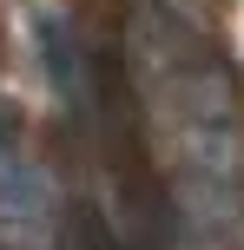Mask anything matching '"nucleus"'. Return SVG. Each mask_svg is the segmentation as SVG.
Returning a JSON list of instances; mask_svg holds the SVG:
<instances>
[{"mask_svg":"<svg viewBox=\"0 0 244 250\" xmlns=\"http://www.w3.org/2000/svg\"><path fill=\"white\" fill-rule=\"evenodd\" d=\"M40 46H46V73H53V86H60V99H73V105H86V86H79V73L66 60V26L60 20H40Z\"/></svg>","mask_w":244,"mask_h":250,"instance_id":"nucleus-2","label":"nucleus"},{"mask_svg":"<svg viewBox=\"0 0 244 250\" xmlns=\"http://www.w3.org/2000/svg\"><path fill=\"white\" fill-rule=\"evenodd\" d=\"M40 217H46V191H40V178L26 171L20 151L0 145V224H13V230H40Z\"/></svg>","mask_w":244,"mask_h":250,"instance_id":"nucleus-1","label":"nucleus"}]
</instances>
